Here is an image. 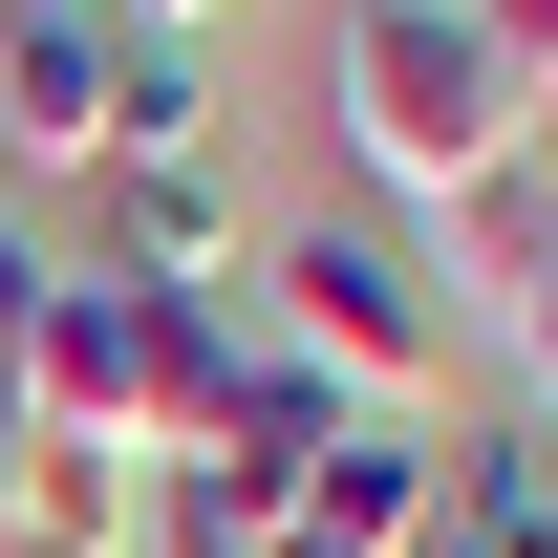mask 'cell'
Returning a JSON list of instances; mask_svg holds the SVG:
<instances>
[{
  "instance_id": "1",
  "label": "cell",
  "mask_w": 558,
  "mask_h": 558,
  "mask_svg": "<svg viewBox=\"0 0 558 558\" xmlns=\"http://www.w3.org/2000/svg\"><path fill=\"white\" fill-rule=\"evenodd\" d=\"M323 108H344V150H365L387 215H451V194H494V172L537 150V86L473 44V0H344Z\"/></svg>"
},
{
  "instance_id": "2",
  "label": "cell",
  "mask_w": 558,
  "mask_h": 558,
  "mask_svg": "<svg viewBox=\"0 0 558 558\" xmlns=\"http://www.w3.org/2000/svg\"><path fill=\"white\" fill-rule=\"evenodd\" d=\"M258 323L323 365L344 409H409L429 429V387H451V279H429L409 215H301V236L258 258Z\"/></svg>"
},
{
  "instance_id": "3",
  "label": "cell",
  "mask_w": 558,
  "mask_h": 558,
  "mask_svg": "<svg viewBox=\"0 0 558 558\" xmlns=\"http://www.w3.org/2000/svg\"><path fill=\"white\" fill-rule=\"evenodd\" d=\"M0 150L65 172V194L130 150V22H108V0H22V22H0Z\"/></svg>"
},
{
  "instance_id": "4",
  "label": "cell",
  "mask_w": 558,
  "mask_h": 558,
  "mask_svg": "<svg viewBox=\"0 0 558 558\" xmlns=\"http://www.w3.org/2000/svg\"><path fill=\"white\" fill-rule=\"evenodd\" d=\"M429 494H451V429L344 409L301 473H279V537H323V558H409V537H429Z\"/></svg>"
},
{
  "instance_id": "5",
  "label": "cell",
  "mask_w": 558,
  "mask_h": 558,
  "mask_svg": "<svg viewBox=\"0 0 558 558\" xmlns=\"http://www.w3.org/2000/svg\"><path fill=\"white\" fill-rule=\"evenodd\" d=\"M86 215H108V258L86 279H150V301H194V279H258V215H236V172H86Z\"/></svg>"
},
{
  "instance_id": "6",
  "label": "cell",
  "mask_w": 558,
  "mask_h": 558,
  "mask_svg": "<svg viewBox=\"0 0 558 558\" xmlns=\"http://www.w3.org/2000/svg\"><path fill=\"white\" fill-rule=\"evenodd\" d=\"M130 451H108V429H44L22 409V515H0V558H130Z\"/></svg>"
},
{
  "instance_id": "7",
  "label": "cell",
  "mask_w": 558,
  "mask_h": 558,
  "mask_svg": "<svg viewBox=\"0 0 558 558\" xmlns=\"http://www.w3.org/2000/svg\"><path fill=\"white\" fill-rule=\"evenodd\" d=\"M22 409H44V429H108V451H130V301H108L86 258H65V301H44V344H22Z\"/></svg>"
},
{
  "instance_id": "8",
  "label": "cell",
  "mask_w": 558,
  "mask_h": 558,
  "mask_svg": "<svg viewBox=\"0 0 558 558\" xmlns=\"http://www.w3.org/2000/svg\"><path fill=\"white\" fill-rule=\"evenodd\" d=\"M130 558H279V515H258L236 473H150V494H130Z\"/></svg>"
},
{
  "instance_id": "9",
  "label": "cell",
  "mask_w": 558,
  "mask_h": 558,
  "mask_svg": "<svg viewBox=\"0 0 558 558\" xmlns=\"http://www.w3.org/2000/svg\"><path fill=\"white\" fill-rule=\"evenodd\" d=\"M473 44H494V65H515V86L558 108V0H473Z\"/></svg>"
},
{
  "instance_id": "10",
  "label": "cell",
  "mask_w": 558,
  "mask_h": 558,
  "mask_svg": "<svg viewBox=\"0 0 558 558\" xmlns=\"http://www.w3.org/2000/svg\"><path fill=\"white\" fill-rule=\"evenodd\" d=\"M515 409L558 429V279H537V301H515Z\"/></svg>"
},
{
  "instance_id": "11",
  "label": "cell",
  "mask_w": 558,
  "mask_h": 558,
  "mask_svg": "<svg viewBox=\"0 0 558 558\" xmlns=\"http://www.w3.org/2000/svg\"><path fill=\"white\" fill-rule=\"evenodd\" d=\"M108 22H130V44H194V22H215V0H108Z\"/></svg>"
},
{
  "instance_id": "12",
  "label": "cell",
  "mask_w": 558,
  "mask_h": 558,
  "mask_svg": "<svg viewBox=\"0 0 558 558\" xmlns=\"http://www.w3.org/2000/svg\"><path fill=\"white\" fill-rule=\"evenodd\" d=\"M0 515H22V387H0Z\"/></svg>"
},
{
  "instance_id": "13",
  "label": "cell",
  "mask_w": 558,
  "mask_h": 558,
  "mask_svg": "<svg viewBox=\"0 0 558 558\" xmlns=\"http://www.w3.org/2000/svg\"><path fill=\"white\" fill-rule=\"evenodd\" d=\"M279 558H323V537H279Z\"/></svg>"
},
{
  "instance_id": "14",
  "label": "cell",
  "mask_w": 558,
  "mask_h": 558,
  "mask_svg": "<svg viewBox=\"0 0 558 558\" xmlns=\"http://www.w3.org/2000/svg\"><path fill=\"white\" fill-rule=\"evenodd\" d=\"M0 22H22V0H0Z\"/></svg>"
}]
</instances>
